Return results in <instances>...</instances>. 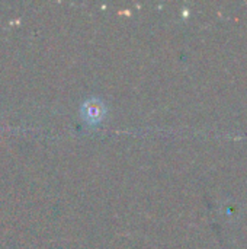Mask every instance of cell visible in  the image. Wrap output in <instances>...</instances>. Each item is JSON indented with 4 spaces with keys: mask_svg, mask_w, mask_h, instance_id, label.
Wrapping results in <instances>:
<instances>
[{
    "mask_svg": "<svg viewBox=\"0 0 247 249\" xmlns=\"http://www.w3.org/2000/svg\"><path fill=\"white\" fill-rule=\"evenodd\" d=\"M82 112H83V117H84L87 121H90V123H95V121H98L99 118H102V117H100V115H102L100 107H99L98 104H95L93 101L86 102V104L83 105Z\"/></svg>",
    "mask_w": 247,
    "mask_h": 249,
    "instance_id": "6da1fadb",
    "label": "cell"
}]
</instances>
